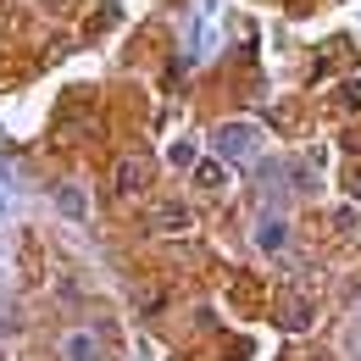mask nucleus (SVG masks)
Wrapping results in <instances>:
<instances>
[{"mask_svg":"<svg viewBox=\"0 0 361 361\" xmlns=\"http://www.w3.org/2000/svg\"><path fill=\"white\" fill-rule=\"evenodd\" d=\"M145 183H150V161H139V156L117 161V173H111V189H117V195H145Z\"/></svg>","mask_w":361,"mask_h":361,"instance_id":"1","label":"nucleus"},{"mask_svg":"<svg viewBox=\"0 0 361 361\" xmlns=\"http://www.w3.org/2000/svg\"><path fill=\"white\" fill-rule=\"evenodd\" d=\"M61 361H100V345H94V334H67L61 339Z\"/></svg>","mask_w":361,"mask_h":361,"instance_id":"2","label":"nucleus"},{"mask_svg":"<svg viewBox=\"0 0 361 361\" xmlns=\"http://www.w3.org/2000/svg\"><path fill=\"white\" fill-rule=\"evenodd\" d=\"M189 223H195V217H189L183 206H161V212H156V228H167V233H183Z\"/></svg>","mask_w":361,"mask_h":361,"instance_id":"3","label":"nucleus"},{"mask_svg":"<svg viewBox=\"0 0 361 361\" xmlns=\"http://www.w3.org/2000/svg\"><path fill=\"white\" fill-rule=\"evenodd\" d=\"M56 200H61V212H67V217H84V189H78V183H61V189H56Z\"/></svg>","mask_w":361,"mask_h":361,"instance_id":"4","label":"nucleus"},{"mask_svg":"<svg viewBox=\"0 0 361 361\" xmlns=\"http://www.w3.org/2000/svg\"><path fill=\"white\" fill-rule=\"evenodd\" d=\"M195 183H200V189H223L228 173L217 167V161H200V167H195Z\"/></svg>","mask_w":361,"mask_h":361,"instance_id":"5","label":"nucleus"},{"mask_svg":"<svg viewBox=\"0 0 361 361\" xmlns=\"http://www.w3.org/2000/svg\"><path fill=\"white\" fill-rule=\"evenodd\" d=\"M262 245H267V250H278V245H283V223H267V228H262Z\"/></svg>","mask_w":361,"mask_h":361,"instance_id":"6","label":"nucleus"},{"mask_svg":"<svg viewBox=\"0 0 361 361\" xmlns=\"http://www.w3.org/2000/svg\"><path fill=\"white\" fill-rule=\"evenodd\" d=\"M39 6H67V0H39Z\"/></svg>","mask_w":361,"mask_h":361,"instance_id":"7","label":"nucleus"}]
</instances>
